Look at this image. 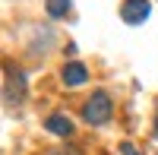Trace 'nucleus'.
Wrapping results in <instances>:
<instances>
[{"mask_svg": "<svg viewBox=\"0 0 158 155\" xmlns=\"http://www.w3.org/2000/svg\"><path fill=\"white\" fill-rule=\"evenodd\" d=\"M120 152H123V155H139V152L133 149V143H120Z\"/></svg>", "mask_w": 158, "mask_h": 155, "instance_id": "0eeeda50", "label": "nucleus"}, {"mask_svg": "<svg viewBox=\"0 0 158 155\" xmlns=\"http://www.w3.org/2000/svg\"><path fill=\"white\" fill-rule=\"evenodd\" d=\"M82 117H85L89 124H104V120L111 117V95H108V92H92V98L85 101Z\"/></svg>", "mask_w": 158, "mask_h": 155, "instance_id": "f257e3e1", "label": "nucleus"}, {"mask_svg": "<svg viewBox=\"0 0 158 155\" xmlns=\"http://www.w3.org/2000/svg\"><path fill=\"white\" fill-rule=\"evenodd\" d=\"M44 127H48V133H54V136H70L73 133V120L67 114H51L44 120Z\"/></svg>", "mask_w": 158, "mask_h": 155, "instance_id": "39448f33", "label": "nucleus"}, {"mask_svg": "<svg viewBox=\"0 0 158 155\" xmlns=\"http://www.w3.org/2000/svg\"><path fill=\"white\" fill-rule=\"evenodd\" d=\"M155 136H158V120H155Z\"/></svg>", "mask_w": 158, "mask_h": 155, "instance_id": "1a4fd4ad", "label": "nucleus"}, {"mask_svg": "<svg viewBox=\"0 0 158 155\" xmlns=\"http://www.w3.org/2000/svg\"><path fill=\"white\" fill-rule=\"evenodd\" d=\"M51 155H76V152H67V149H57V152H51Z\"/></svg>", "mask_w": 158, "mask_h": 155, "instance_id": "6e6552de", "label": "nucleus"}, {"mask_svg": "<svg viewBox=\"0 0 158 155\" xmlns=\"http://www.w3.org/2000/svg\"><path fill=\"white\" fill-rule=\"evenodd\" d=\"M22 95H25L22 73H16V76H13V70L6 67V105H10V108H13V105H19V101H22Z\"/></svg>", "mask_w": 158, "mask_h": 155, "instance_id": "7ed1b4c3", "label": "nucleus"}, {"mask_svg": "<svg viewBox=\"0 0 158 155\" xmlns=\"http://www.w3.org/2000/svg\"><path fill=\"white\" fill-rule=\"evenodd\" d=\"M67 13H70V0H48V16L60 19V16H67Z\"/></svg>", "mask_w": 158, "mask_h": 155, "instance_id": "423d86ee", "label": "nucleus"}, {"mask_svg": "<svg viewBox=\"0 0 158 155\" xmlns=\"http://www.w3.org/2000/svg\"><path fill=\"white\" fill-rule=\"evenodd\" d=\"M149 0H123V6H120V19L130 22V25H139V22H146L149 19Z\"/></svg>", "mask_w": 158, "mask_h": 155, "instance_id": "f03ea898", "label": "nucleus"}, {"mask_svg": "<svg viewBox=\"0 0 158 155\" xmlns=\"http://www.w3.org/2000/svg\"><path fill=\"white\" fill-rule=\"evenodd\" d=\"M60 79L67 82L70 89H76V86H82V82H89V70L82 67L79 60H73V63H67L63 67V73H60Z\"/></svg>", "mask_w": 158, "mask_h": 155, "instance_id": "20e7f679", "label": "nucleus"}]
</instances>
